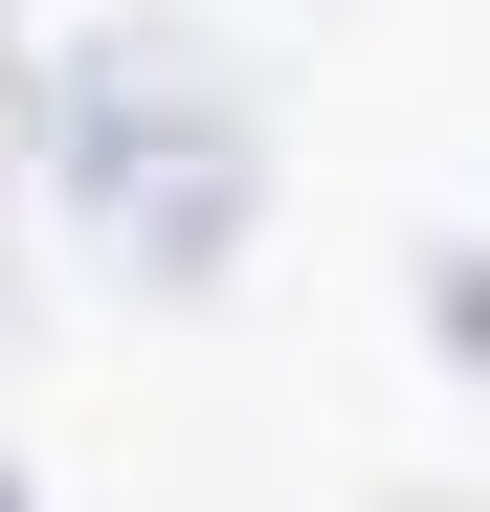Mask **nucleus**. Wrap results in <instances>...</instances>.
<instances>
[{
	"label": "nucleus",
	"instance_id": "obj_1",
	"mask_svg": "<svg viewBox=\"0 0 490 512\" xmlns=\"http://www.w3.org/2000/svg\"><path fill=\"white\" fill-rule=\"evenodd\" d=\"M23 179L67 201V245H90L134 312H201V290H245V245H268V112H245V67L201 23L134 0V23L45 45Z\"/></svg>",
	"mask_w": 490,
	"mask_h": 512
},
{
	"label": "nucleus",
	"instance_id": "obj_4",
	"mask_svg": "<svg viewBox=\"0 0 490 512\" xmlns=\"http://www.w3.org/2000/svg\"><path fill=\"white\" fill-rule=\"evenodd\" d=\"M0 334H23V268H0Z\"/></svg>",
	"mask_w": 490,
	"mask_h": 512
},
{
	"label": "nucleus",
	"instance_id": "obj_2",
	"mask_svg": "<svg viewBox=\"0 0 490 512\" xmlns=\"http://www.w3.org/2000/svg\"><path fill=\"white\" fill-rule=\"evenodd\" d=\"M424 357L490 401V245H424Z\"/></svg>",
	"mask_w": 490,
	"mask_h": 512
},
{
	"label": "nucleus",
	"instance_id": "obj_3",
	"mask_svg": "<svg viewBox=\"0 0 490 512\" xmlns=\"http://www.w3.org/2000/svg\"><path fill=\"white\" fill-rule=\"evenodd\" d=\"M23 112H45V45H23V0H0V179H23Z\"/></svg>",
	"mask_w": 490,
	"mask_h": 512
},
{
	"label": "nucleus",
	"instance_id": "obj_5",
	"mask_svg": "<svg viewBox=\"0 0 490 512\" xmlns=\"http://www.w3.org/2000/svg\"><path fill=\"white\" fill-rule=\"evenodd\" d=\"M0 512H45V490H23V468H0Z\"/></svg>",
	"mask_w": 490,
	"mask_h": 512
}]
</instances>
